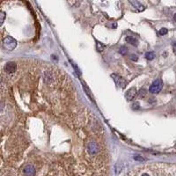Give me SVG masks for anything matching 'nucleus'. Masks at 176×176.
I'll list each match as a JSON object with an SVG mask.
<instances>
[{"mask_svg": "<svg viewBox=\"0 0 176 176\" xmlns=\"http://www.w3.org/2000/svg\"><path fill=\"white\" fill-rule=\"evenodd\" d=\"M3 46L7 50H13L17 47V41L12 36H6L3 40Z\"/></svg>", "mask_w": 176, "mask_h": 176, "instance_id": "nucleus-1", "label": "nucleus"}, {"mask_svg": "<svg viewBox=\"0 0 176 176\" xmlns=\"http://www.w3.org/2000/svg\"><path fill=\"white\" fill-rule=\"evenodd\" d=\"M163 87V82L161 79H157L155 80L149 87V92L152 94H159Z\"/></svg>", "mask_w": 176, "mask_h": 176, "instance_id": "nucleus-2", "label": "nucleus"}, {"mask_svg": "<svg viewBox=\"0 0 176 176\" xmlns=\"http://www.w3.org/2000/svg\"><path fill=\"white\" fill-rule=\"evenodd\" d=\"M87 152L91 156L97 155L100 152V145L96 142H90L87 145Z\"/></svg>", "mask_w": 176, "mask_h": 176, "instance_id": "nucleus-3", "label": "nucleus"}, {"mask_svg": "<svg viewBox=\"0 0 176 176\" xmlns=\"http://www.w3.org/2000/svg\"><path fill=\"white\" fill-rule=\"evenodd\" d=\"M137 95H138V91H137V89L135 87H132V88H130V89H129L127 92H126V94H125V98H126V100L128 101H133L136 97H137Z\"/></svg>", "mask_w": 176, "mask_h": 176, "instance_id": "nucleus-4", "label": "nucleus"}, {"mask_svg": "<svg viewBox=\"0 0 176 176\" xmlns=\"http://www.w3.org/2000/svg\"><path fill=\"white\" fill-rule=\"evenodd\" d=\"M111 77H112V78L114 79L115 85H116L118 87H122H122L125 86L126 81H125V79H124L123 78H122L121 76L117 75V74H112Z\"/></svg>", "mask_w": 176, "mask_h": 176, "instance_id": "nucleus-5", "label": "nucleus"}, {"mask_svg": "<svg viewBox=\"0 0 176 176\" xmlns=\"http://www.w3.org/2000/svg\"><path fill=\"white\" fill-rule=\"evenodd\" d=\"M17 69V64L14 62H8L6 66H5V71L8 73V74H13L16 71Z\"/></svg>", "mask_w": 176, "mask_h": 176, "instance_id": "nucleus-6", "label": "nucleus"}, {"mask_svg": "<svg viewBox=\"0 0 176 176\" xmlns=\"http://www.w3.org/2000/svg\"><path fill=\"white\" fill-rule=\"evenodd\" d=\"M129 3L133 6L136 9H138V11L139 12H144L145 11V6L143 5H141L138 0H129Z\"/></svg>", "mask_w": 176, "mask_h": 176, "instance_id": "nucleus-7", "label": "nucleus"}, {"mask_svg": "<svg viewBox=\"0 0 176 176\" xmlns=\"http://www.w3.org/2000/svg\"><path fill=\"white\" fill-rule=\"evenodd\" d=\"M126 41L128 43L131 44V45H134V46H137L138 43V40L136 38H134V37H132V36H127L126 37Z\"/></svg>", "mask_w": 176, "mask_h": 176, "instance_id": "nucleus-8", "label": "nucleus"}, {"mask_svg": "<svg viewBox=\"0 0 176 176\" xmlns=\"http://www.w3.org/2000/svg\"><path fill=\"white\" fill-rule=\"evenodd\" d=\"M154 57H155V53H154L153 51H150V52H147V53L145 54V58H146L147 60H149V61L154 59Z\"/></svg>", "mask_w": 176, "mask_h": 176, "instance_id": "nucleus-9", "label": "nucleus"}, {"mask_svg": "<svg viewBox=\"0 0 176 176\" xmlns=\"http://www.w3.org/2000/svg\"><path fill=\"white\" fill-rule=\"evenodd\" d=\"M122 169V163H117L115 166V172L116 174H119L121 173Z\"/></svg>", "mask_w": 176, "mask_h": 176, "instance_id": "nucleus-10", "label": "nucleus"}, {"mask_svg": "<svg viewBox=\"0 0 176 176\" xmlns=\"http://www.w3.org/2000/svg\"><path fill=\"white\" fill-rule=\"evenodd\" d=\"M96 48H97V50L99 52H102L104 50V48L105 46L103 45V44L100 41H96Z\"/></svg>", "mask_w": 176, "mask_h": 176, "instance_id": "nucleus-11", "label": "nucleus"}, {"mask_svg": "<svg viewBox=\"0 0 176 176\" xmlns=\"http://www.w3.org/2000/svg\"><path fill=\"white\" fill-rule=\"evenodd\" d=\"M5 19H6V13H5V12H1L0 13V24L1 25H3Z\"/></svg>", "mask_w": 176, "mask_h": 176, "instance_id": "nucleus-12", "label": "nucleus"}, {"mask_svg": "<svg viewBox=\"0 0 176 176\" xmlns=\"http://www.w3.org/2000/svg\"><path fill=\"white\" fill-rule=\"evenodd\" d=\"M119 52H120V54H122V55H123V56L126 55V54L128 53V49H127V47H124V46L121 47Z\"/></svg>", "mask_w": 176, "mask_h": 176, "instance_id": "nucleus-13", "label": "nucleus"}, {"mask_svg": "<svg viewBox=\"0 0 176 176\" xmlns=\"http://www.w3.org/2000/svg\"><path fill=\"white\" fill-rule=\"evenodd\" d=\"M134 159L137 160V161H140V162H144V161L145 160V158H143V157L140 156V155H135V156H134Z\"/></svg>", "mask_w": 176, "mask_h": 176, "instance_id": "nucleus-14", "label": "nucleus"}, {"mask_svg": "<svg viewBox=\"0 0 176 176\" xmlns=\"http://www.w3.org/2000/svg\"><path fill=\"white\" fill-rule=\"evenodd\" d=\"M167 33H168V30H167L166 28H165V27L161 28V29L159 31V34L160 35H165V34H166Z\"/></svg>", "mask_w": 176, "mask_h": 176, "instance_id": "nucleus-15", "label": "nucleus"}, {"mask_svg": "<svg viewBox=\"0 0 176 176\" xmlns=\"http://www.w3.org/2000/svg\"><path fill=\"white\" fill-rule=\"evenodd\" d=\"M130 59H131L132 61H134V62H137V61L138 60V57L136 54H132V55L130 56Z\"/></svg>", "mask_w": 176, "mask_h": 176, "instance_id": "nucleus-16", "label": "nucleus"}, {"mask_svg": "<svg viewBox=\"0 0 176 176\" xmlns=\"http://www.w3.org/2000/svg\"><path fill=\"white\" fill-rule=\"evenodd\" d=\"M132 108H133L135 110H138V109H139V104H138V102H135L133 105H132Z\"/></svg>", "mask_w": 176, "mask_h": 176, "instance_id": "nucleus-17", "label": "nucleus"}, {"mask_svg": "<svg viewBox=\"0 0 176 176\" xmlns=\"http://www.w3.org/2000/svg\"><path fill=\"white\" fill-rule=\"evenodd\" d=\"M145 94H146V91L145 89H142L140 91V98H144V96L145 95Z\"/></svg>", "mask_w": 176, "mask_h": 176, "instance_id": "nucleus-18", "label": "nucleus"}, {"mask_svg": "<svg viewBox=\"0 0 176 176\" xmlns=\"http://www.w3.org/2000/svg\"><path fill=\"white\" fill-rule=\"evenodd\" d=\"M173 51L174 54H176V41H174L173 43Z\"/></svg>", "mask_w": 176, "mask_h": 176, "instance_id": "nucleus-19", "label": "nucleus"}, {"mask_svg": "<svg viewBox=\"0 0 176 176\" xmlns=\"http://www.w3.org/2000/svg\"><path fill=\"white\" fill-rule=\"evenodd\" d=\"M173 20H174V21L176 22V13H175V14L173 15Z\"/></svg>", "mask_w": 176, "mask_h": 176, "instance_id": "nucleus-20", "label": "nucleus"}]
</instances>
